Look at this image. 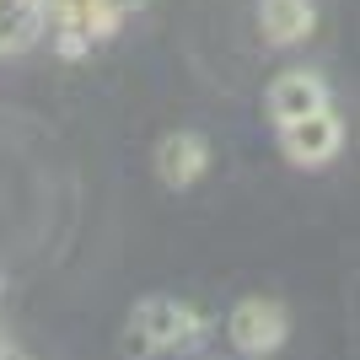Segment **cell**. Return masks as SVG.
<instances>
[{"label":"cell","mask_w":360,"mask_h":360,"mask_svg":"<svg viewBox=\"0 0 360 360\" xmlns=\"http://www.w3.org/2000/svg\"><path fill=\"white\" fill-rule=\"evenodd\" d=\"M129 323L150 339V349H156V355H167V349L194 355V349L210 339V317L194 312V307H188V301H178V296H146L135 312H129Z\"/></svg>","instance_id":"cell-1"},{"label":"cell","mask_w":360,"mask_h":360,"mask_svg":"<svg viewBox=\"0 0 360 360\" xmlns=\"http://www.w3.org/2000/svg\"><path fill=\"white\" fill-rule=\"evenodd\" d=\"M317 27L312 0H258V38L269 49H296Z\"/></svg>","instance_id":"cell-6"},{"label":"cell","mask_w":360,"mask_h":360,"mask_svg":"<svg viewBox=\"0 0 360 360\" xmlns=\"http://www.w3.org/2000/svg\"><path fill=\"white\" fill-rule=\"evenodd\" d=\"M290 333V312L269 296H242L231 312H226V339L237 355H274Z\"/></svg>","instance_id":"cell-2"},{"label":"cell","mask_w":360,"mask_h":360,"mask_svg":"<svg viewBox=\"0 0 360 360\" xmlns=\"http://www.w3.org/2000/svg\"><path fill=\"white\" fill-rule=\"evenodd\" d=\"M11 360H32V355H22V349H16V355H11Z\"/></svg>","instance_id":"cell-9"},{"label":"cell","mask_w":360,"mask_h":360,"mask_svg":"<svg viewBox=\"0 0 360 360\" xmlns=\"http://www.w3.org/2000/svg\"><path fill=\"white\" fill-rule=\"evenodd\" d=\"M44 38V0H0V54H27Z\"/></svg>","instance_id":"cell-7"},{"label":"cell","mask_w":360,"mask_h":360,"mask_svg":"<svg viewBox=\"0 0 360 360\" xmlns=\"http://www.w3.org/2000/svg\"><path fill=\"white\" fill-rule=\"evenodd\" d=\"M274 129H280V156H285L290 167H307V172L328 167L333 156L345 150V124H339L333 108H317V113H307V119L274 124Z\"/></svg>","instance_id":"cell-3"},{"label":"cell","mask_w":360,"mask_h":360,"mask_svg":"<svg viewBox=\"0 0 360 360\" xmlns=\"http://www.w3.org/2000/svg\"><path fill=\"white\" fill-rule=\"evenodd\" d=\"M210 172V140L194 135V129H172V135L156 140V178L167 188H188Z\"/></svg>","instance_id":"cell-4"},{"label":"cell","mask_w":360,"mask_h":360,"mask_svg":"<svg viewBox=\"0 0 360 360\" xmlns=\"http://www.w3.org/2000/svg\"><path fill=\"white\" fill-rule=\"evenodd\" d=\"M317 108H328V81L317 70H280L269 81V119L274 124H290V119H307Z\"/></svg>","instance_id":"cell-5"},{"label":"cell","mask_w":360,"mask_h":360,"mask_svg":"<svg viewBox=\"0 0 360 360\" xmlns=\"http://www.w3.org/2000/svg\"><path fill=\"white\" fill-rule=\"evenodd\" d=\"M11 355H16V345H11V333L0 328V360H11Z\"/></svg>","instance_id":"cell-8"}]
</instances>
